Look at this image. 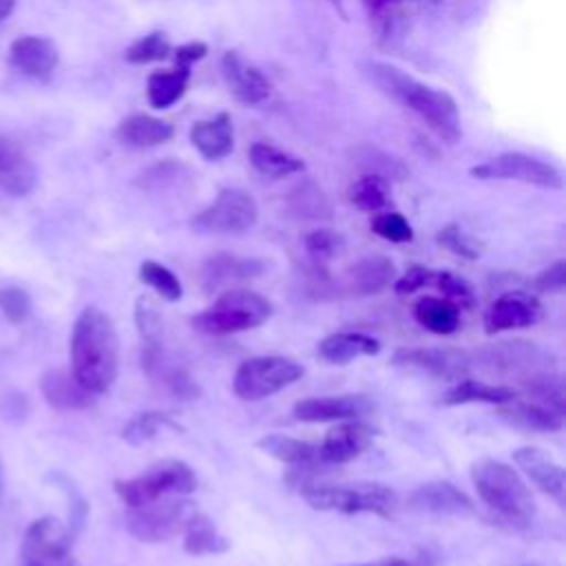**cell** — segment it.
Instances as JSON below:
<instances>
[{"mask_svg": "<svg viewBox=\"0 0 566 566\" xmlns=\"http://www.w3.org/2000/svg\"><path fill=\"white\" fill-rule=\"evenodd\" d=\"M119 369V338L108 314L99 307H84L71 332V374L95 394L113 387Z\"/></svg>", "mask_w": 566, "mask_h": 566, "instance_id": "1", "label": "cell"}, {"mask_svg": "<svg viewBox=\"0 0 566 566\" xmlns=\"http://www.w3.org/2000/svg\"><path fill=\"white\" fill-rule=\"evenodd\" d=\"M369 80L391 99L418 113L427 126L444 142L455 144L462 137V119L455 99L440 88L418 82L407 71L387 62H367Z\"/></svg>", "mask_w": 566, "mask_h": 566, "instance_id": "2", "label": "cell"}, {"mask_svg": "<svg viewBox=\"0 0 566 566\" xmlns=\"http://www.w3.org/2000/svg\"><path fill=\"white\" fill-rule=\"evenodd\" d=\"M471 480L482 497L495 513L517 526H528L535 520V502L513 467L500 460H482L471 469Z\"/></svg>", "mask_w": 566, "mask_h": 566, "instance_id": "3", "label": "cell"}, {"mask_svg": "<svg viewBox=\"0 0 566 566\" xmlns=\"http://www.w3.org/2000/svg\"><path fill=\"white\" fill-rule=\"evenodd\" d=\"M272 303L252 290H228L208 310L192 316V327L208 336H228L263 325L272 316Z\"/></svg>", "mask_w": 566, "mask_h": 566, "instance_id": "4", "label": "cell"}, {"mask_svg": "<svg viewBox=\"0 0 566 566\" xmlns=\"http://www.w3.org/2000/svg\"><path fill=\"white\" fill-rule=\"evenodd\" d=\"M301 495L316 511H336L345 515L374 513L380 517H389L396 509L394 489L378 482L314 484L305 486Z\"/></svg>", "mask_w": 566, "mask_h": 566, "instance_id": "5", "label": "cell"}, {"mask_svg": "<svg viewBox=\"0 0 566 566\" xmlns=\"http://www.w3.org/2000/svg\"><path fill=\"white\" fill-rule=\"evenodd\" d=\"M113 489L124 504L135 509L166 495H188L197 489V478L184 460L164 458L135 478L115 480Z\"/></svg>", "mask_w": 566, "mask_h": 566, "instance_id": "6", "label": "cell"}, {"mask_svg": "<svg viewBox=\"0 0 566 566\" xmlns=\"http://www.w3.org/2000/svg\"><path fill=\"white\" fill-rule=\"evenodd\" d=\"M303 367L285 356H254L243 360L232 378V391L241 400H263L294 385Z\"/></svg>", "mask_w": 566, "mask_h": 566, "instance_id": "7", "label": "cell"}, {"mask_svg": "<svg viewBox=\"0 0 566 566\" xmlns=\"http://www.w3.org/2000/svg\"><path fill=\"white\" fill-rule=\"evenodd\" d=\"M259 217L254 197L241 188H223L210 206L197 212L190 226L203 234H243Z\"/></svg>", "mask_w": 566, "mask_h": 566, "instance_id": "8", "label": "cell"}, {"mask_svg": "<svg viewBox=\"0 0 566 566\" xmlns=\"http://www.w3.org/2000/svg\"><path fill=\"white\" fill-rule=\"evenodd\" d=\"M195 511V504L188 500H155L130 509L126 515V528L139 542H166L177 533H184Z\"/></svg>", "mask_w": 566, "mask_h": 566, "instance_id": "9", "label": "cell"}, {"mask_svg": "<svg viewBox=\"0 0 566 566\" xmlns=\"http://www.w3.org/2000/svg\"><path fill=\"white\" fill-rule=\"evenodd\" d=\"M469 172L475 179L522 181V184H531V186H539V188H548V190L564 188V177L553 164L542 161V159L520 153V150L500 153V155L473 166Z\"/></svg>", "mask_w": 566, "mask_h": 566, "instance_id": "10", "label": "cell"}, {"mask_svg": "<svg viewBox=\"0 0 566 566\" xmlns=\"http://www.w3.org/2000/svg\"><path fill=\"white\" fill-rule=\"evenodd\" d=\"M20 566H77L69 528L53 515L31 522L22 537Z\"/></svg>", "mask_w": 566, "mask_h": 566, "instance_id": "11", "label": "cell"}, {"mask_svg": "<svg viewBox=\"0 0 566 566\" xmlns=\"http://www.w3.org/2000/svg\"><path fill=\"white\" fill-rule=\"evenodd\" d=\"M394 276V261L382 254H374L356 261L336 283H332L329 276L321 279V283H316L312 292H316V296H369L389 287Z\"/></svg>", "mask_w": 566, "mask_h": 566, "instance_id": "12", "label": "cell"}, {"mask_svg": "<svg viewBox=\"0 0 566 566\" xmlns=\"http://www.w3.org/2000/svg\"><path fill=\"white\" fill-rule=\"evenodd\" d=\"M142 365L146 376L166 389L170 396L181 400H192L201 394L197 380L184 363H179L172 352L164 345V336L155 340H144Z\"/></svg>", "mask_w": 566, "mask_h": 566, "instance_id": "13", "label": "cell"}, {"mask_svg": "<svg viewBox=\"0 0 566 566\" xmlns=\"http://www.w3.org/2000/svg\"><path fill=\"white\" fill-rule=\"evenodd\" d=\"M542 318V305L535 294L513 290L491 301L484 312V332L497 334L506 329L531 327Z\"/></svg>", "mask_w": 566, "mask_h": 566, "instance_id": "14", "label": "cell"}, {"mask_svg": "<svg viewBox=\"0 0 566 566\" xmlns=\"http://www.w3.org/2000/svg\"><path fill=\"white\" fill-rule=\"evenodd\" d=\"M374 409V402L365 394L340 396H312L294 405L292 413L301 422H329V420H358Z\"/></svg>", "mask_w": 566, "mask_h": 566, "instance_id": "15", "label": "cell"}, {"mask_svg": "<svg viewBox=\"0 0 566 566\" xmlns=\"http://www.w3.org/2000/svg\"><path fill=\"white\" fill-rule=\"evenodd\" d=\"M409 509L422 515H469L475 511L471 497L447 480H433L409 493Z\"/></svg>", "mask_w": 566, "mask_h": 566, "instance_id": "16", "label": "cell"}, {"mask_svg": "<svg viewBox=\"0 0 566 566\" xmlns=\"http://www.w3.org/2000/svg\"><path fill=\"white\" fill-rule=\"evenodd\" d=\"M221 71L223 77L232 91V95L241 102V104H261L270 97L272 93V84L265 77V73L254 66L252 62L243 60L239 55V51H226L221 57Z\"/></svg>", "mask_w": 566, "mask_h": 566, "instance_id": "17", "label": "cell"}, {"mask_svg": "<svg viewBox=\"0 0 566 566\" xmlns=\"http://www.w3.org/2000/svg\"><path fill=\"white\" fill-rule=\"evenodd\" d=\"M394 363L400 367L418 369L438 378H460L469 369V356L460 349H442V347H416V349H398L394 354Z\"/></svg>", "mask_w": 566, "mask_h": 566, "instance_id": "18", "label": "cell"}, {"mask_svg": "<svg viewBox=\"0 0 566 566\" xmlns=\"http://www.w3.org/2000/svg\"><path fill=\"white\" fill-rule=\"evenodd\" d=\"M515 464L531 478V482L546 495H551L557 504H564L566 480L562 464L537 447H520L513 451Z\"/></svg>", "mask_w": 566, "mask_h": 566, "instance_id": "19", "label": "cell"}, {"mask_svg": "<svg viewBox=\"0 0 566 566\" xmlns=\"http://www.w3.org/2000/svg\"><path fill=\"white\" fill-rule=\"evenodd\" d=\"M374 429L358 420H345L343 424L329 429L321 442V458L325 464H345L358 458L371 442Z\"/></svg>", "mask_w": 566, "mask_h": 566, "instance_id": "20", "label": "cell"}, {"mask_svg": "<svg viewBox=\"0 0 566 566\" xmlns=\"http://www.w3.org/2000/svg\"><path fill=\"white\" fill-rule=\"evenodd\" d=\"M265 270V263L256 256H239L230 252L210 254L201 265V285L212 292L228 283H241L259 276Z\"/></svg>", "mask_w": 566, "mask_h": 566, "instance_id": "21", "label": "cell"}, {"mask_svg": "<svg viewBox=\"0 0 566 566\" xmlns=\"http://www.w3.org/2000/svg\"><path fill=\"white\" fill-rule=\"evenodd\" d=\"M38 172L24 148L7 135H0V190L11 197H24L35 188Z\"/></svg>", "mask_w": 566, "mask_h": 566, "instance_id": "22", "label": "cell"}, {"mask_svg": "<svg viewBox=\"0 0 566 566\" xmlns=\"http://www.w3.org/2000/svg\"><path fill=\"white\" fill-rule=\"evenodd\" d=\"M9 57L20 73L38 80L49 77L60 62L55 42L42 35H22L13 40Z\"/></svg>", "mask_w": 566, "mask_h": 566, "instance_id": "23", "label": "cell"}, {"mask_svg": "<svg viewBox=\"0 0 566 566\" xmlns=\"http://www.w3.org/2000/svg\"><path fill=\"white\" fill-rule=\"evenodd\" d=\"M190 144L206 161H219L234 148V128L228 113L199 119L190 126Z\"/></svg>", "mask_w": 566, "mask_h": 566, "instance_id": "24", "label": "cell"}, {"mask_svg": "<svg viewBox=\"0 0 566 566\" xmlns=\"http://www.w3.org/2000/svg\"><path fill=\"white\" fill-rule=\"evenodd\" d=\"M40 389L46 402L57 411H80L93 405V394L66 369H49L40 380Z\"/></svg>", "mask_w": 566, "mask_h": 566, "instance_id": "25", "label": "cell"}, {"mask_svg": "<svg viewBox=\"0 0 566 566\" xmlns=\"http://www.w3.org/2000/svg\"><path fill=\"white\" fill-rule=\"evenodd\" d=\"M497 416L522 431H539V433H553L559 431L564 420L559 413H555L553 409H548L546 405H539L535 400L524 402L513 398L511 402L497 405Z\"/></svg>", "mask_w": 566, "mask_h": 566, "instance_id": "26", "label": "cell"}, {"mask_svg": "<svg viewBox=\"0 0 566 566\" xmlns=\"http://www.w3.org/2000/svg\"><path fill=\"white\" fill-rule=\"evenodd\" d=\"M175 128L172 124H168L166 119L153 117L148 113H135L124 117L117 128H115V137L133 148H150V146H159L166 144L168 139H172Z\"/></svg>", "mask_w": 566, "mask_h": 566, "instance_id": "27", "label": "cell"}, {"mask_svg": "<svg viewBox=\"0 0 566 566\" xmlns=\"http://www.w3.org/2000/svg\"><path fill=\"white\" fill-rule=\"evenodd\" d=\"M256 447L268 453L270 458L290 464V467H298V469H314L325 464L321 458V449L318 444L305 442V440H296L290 436H281V433H270L265 438H261L256 442Z\"/></svg>", "mask_w": 566, "mask_h": 566, "instance_id": "28", "label": "cell"}, {"mask_svg": "<svg viewBox=\"0 0 566 566\" xmlns=\"http://www.w3.org/2000/svg\"><path fill=\"white\" fill-rule=\"evenodd\" d=\"M378 352H380V343L374 336H367L363 332H336L325 336L318 343L321 358L334 365H347L354 358L376 356Z\"/></svg>", "mask_w": 566, "mask_h": 566, "instance_id": "29", "label": "cell"}, {"mask_svg": "<svg viewBox=\"0 0 566 566\" xmlns=\"http://www.w3.org/2000/svg\"><path fill=\"white\" fill-rule=\"evenodd\" d=\"M413 318L427 332L449 336L460 327V305L442 296H420L413 305Z\"/></svg>", "mask_w": 566, "mask_h": 566, "instance_id": "30", "label": "cell"}, {"mask_svg": "<svg viewBox=\"0 0 566 566\" xmlns=\"http://www.w3.org/2000/svg\"><path fill=\"white\" fill-rule=\"evenodd\" d=\"M544 360H546V354L533 343H502L493 347L486 356V363H493L495 369L515 371V374L524 371L522 378L544 371L546 369L542 367Z\"/></svg>", "mask_w": 566, "mask_h": 566, "instance_id": "31", "label": "cell"}, {"mask_svg": "<svg viewBox=\"0 0 566 566\" xmlns=\"http://www.w3.org/2000/svg\"><path fill=\"white\" fill-rule=\"evenodd\" d=\"M228 548H230V542L219 533L214 522L206 513L195 511L184 528V551L192 557H203V555H221Z\"/></svg>", "mask_w": 566, "mask_h": 566, "instance_id": "32", "label": "cell"}, {"mask_svg": "<svg viewBox=\"0 0 566 566\" xmlns=\"http://www.w3.org/2000/svg\"><path fill=\"white\" fill-rule=\"evenodd\" d=\"M517 398V391L504 385H489L482 380L464 378L455 382L449 391L442 396V405L455 407V405H473V402H486V405H504Z\"/></svg>", "mask_w": 566, "mask_h": 566, "instance_id": "33", "label": "cell"}, {"mask_svg": "<svg viewBox=\"0 0 566 566\" xmlns=\"http://www.w3.org/2000/svg\"><path fill=\"white\" fill-rule=\"evenodd\" d=\"M250 164L261 175L272 177V179H285L290 175L305 172V161L298 155L287 153V150L276 148L265 142H256L250 146Z\"/></svg>", "mask_w": 566, "mask_h": 566, "instance_id": "34", "label": "cell"}, {"mask_svg": "<svg viewBox=\"0 0 566 566\" xmlns=\"http://www.w3.org/2000/svg\"><path fill=\"white\" fill-rule=\"evenodd\" d=\"M188 77H190V69H184V66L150 73L148 82H146L148 104L153 108L172 106L175 102H179L184 97L186 86H188Z\"/></svg>", "mask_w": 566, "mask_h": 566, "instance_id": "35", "label": "cell"}, {"mask_svg": "<svg viewBox=\"0 0 566 566\" xmlns=\"http://www.w3.org/2000/svg\"><path fill=\"white\" fill-rule=\"evenodd\" d=\"M287 210L296 219H307V221H323V219H332L334 214L332 201L327 199L323 188L316 186L314 181H301L290 190Z\"/></svg>", "mask_w": 566, "mask_h": 566, "instance_id": "36", "label": "cell"}, {"mask_svg": "<svg viewBox=\"0 0 566 566\" xmlns=\"http://www.w3.org/2000/svg\"><path fill=\"white\" fill-rule=\"evenodd\" d=\"M166 431H181L179 422L172 420L168 413L161 411H144L137 413L135 418H130L124 429H122V438L124 442H128L130 447H142L148 444L153 440H157L161 433Z\"/></svg>", "mask_w": 566, "mask_h": 566, "instance_id": "37", "label": "cell"}, {"mask_svg": "<svg viewBox=\"0 0 566 566\" xmlns=\"http://www.w3.org/2000/svg\"><path fill=\"white\" fill-rule=\"evenodd\" d=\"M347 199L363 212H385L391 206L389 181L376 175H363L347 188Z\"/></svg>", "mask_w": 566, "mask_h": 566, "instance_id": "38", "label": "cell"}, {"mask_svg": "<svg viewBox=\"0 0 566 566\" xmlns=\"http://www.w3.org/2000/svg\"><path fill=\"white\" fill-rule=\"evenodd\" d=\"M303 245L312 261V270L327 272V265L343 252L345 241L338 232H334L329 228H318V230H312L305 234Z\"/></svg>", "mask_w": 566, "mask_h": 566, "instance_id": "39", "label": "cell"}, {"mask_svg": "<svg viewBox=\"0 0 566 566\" xmlns=\"http://www.w3.org/2000/svg\"><path fill=\"white\" fill-rule=\"evenodd\" d=\"M139 279L168 303H175L184 296V285H181L179 276L159 261H153V259L142 261Z\"/></svg>", "mask_w": 566, "mask_h": 566, "instance_id": "40", "label": "cell"}, {"mask_svg": "<svg viewBox=\"0 0 566 566\" xmlns=\"http://www.w3.org/2000/svg\"><path fill=\"white\" fill-rule=\"evenodd\" d=\"M522 382L528 389V394L539 400V405H546L555 413L564 416V382L555 371L544 369L522 378Z\"/></svg>", "mask_w": 566, "mask_h": 566, "instance_id": "41", "label": "cell"}, {"mask_svg": "<svg viewBox=\"0 0 566 566\" xmlns=\"http://www.w3.org/2000/svg\"><path fill=\"white\" fill-rule=\"evenodd\" d=\"M172 46L170 40L164 31H153L139 40H135L126 51L124 60L130 64H148V62H159L170 55Z\"/></svg>", "mask_w": 566, "mask_h": 566, "instance_id": "42", "label": "cell"}, {"mask_svg": "<svg viewBox=\"0 0 566 566\" xmlns=\"http://www.w3.org/2000/svg\"><path fill=\"white\" fill-rule=\"evenodd\" d=\"M356 155V164L360 168H365L363 175H376V177H382V179H394V177H402L405 168L400 166L398 159L385 155L382 150L378 148H371V146H358L354 150Z\"/></svg>", "mask_w": 566, "mask_h": 566, "instance_id": "43", "label": "cell"}, {"mask_svg": "<svg viewBox=\"0 0 566 566\" xmlns=\"http://www.w3.org/2000/svg\"><path fill=\"white\" fill-rule=\"evenodd\" d=\"M436 241L438 245H442L444 250H449L451 254L460 256V259H467V261H475L480 259L482 254V248L480 243L469 237L458 223H447L438 234H436Z\"/></svg>", "mask_w": 566, "mask_h": 566, "instance_id": "44", "label": "cell"}, {"mask_svg": "<svg viewBox=\"0 0 566 566\" xmlns=\"http://www.w3.org/2000/svg\"><path fill=\"white\" fill-rule=\"evenodd\" d=\"M369 228L374 234H378L380 239L391 241V243H409L413 239L411 223L400 212H394V210L378 212L371 219Z\"/></svg>", "mask_w": 566, "mask_h": 566, "instance_id": "45", "label": "cell"}, {"mask_svg": "<svg viewBox=\"0 0 566 566\" xmlns=\"http://www.w3.org/2000/svg\"><path fill=\"white\" fill-rule=\"evenodd\" d=\"M431 287L440 290L444 294V298H449L453 303H460V307L462 305L471 307L475 303L471 283L467 279H462L460 274H453V272H447V270H436Z\"/></svg>", "mask_w": 566, "mask_h": 566, "instance_id": "46", "label": "cell"}, {"mask_svg": "<svg viewBox=\"0 0 566 566\" xmlns=\"http://www.w3.org/2000/svg\"><path fill=\"white\" fill-rule=\"evenodd\" d=\"M135 323L139 329V336L144 340H155L164 336V323L157 305L148 296H139L135 301Z\"/></svg>", "mask_w": 566, "mask_h": 566, "instance_id": "47", "label": "cell"}, {"mask_svg": "<svg viewBox=\"0 0 566 566\" xmlns=\"http://www.w3.org/2000/svg\"><path fill=\"white\" fill-rule=\"evenodd\" d=\"M181 172H186V166H184V164H179V161H161V164H155V166H150L148 170H144V172L139 175V186H144V188H148V190L164 188V186H172V184H177L181 177H186V175H181Z\"/></svg>", "mask_w": 566, "mask_h": 566, "instance_id": "48", "label": "cell"}, {"mask_svg": "<svg viewBox=\"0 0 566 566\" xmlns=\"http://www.w3.org/2000/svg\"><path fill=\"white\" fill-rule=\"evenodd\" d=\"M29 294L22 290V287H15V285H9V287H2L0 290V310L4 312V316L11 321V323H22L27 316H29Z\"/></svg>", "mask_w": 566, "mask_h": 566, "instance_id": "49", "label": "cell"}, {"mask_svg": "<svg viewBox=\"0 0 566 566\" xmlns=\"http://www.w3.org/2000/svg\"><path fill=\"white\" fill-rule=\"evenodd\" d=\"M433 276H436V270L424 268V265H411V268L394 283V290H396V294H411V292H418V290H422V287H431V285H433Z\"/></svg>", "mask_w": 566, "mask_h": 566, "instance_id": "50", "label": "cell"}, {"mask_svg": "<svg viewBox=\"0 0 566 566\" xmlns=\"http://www.w3.org/2000/svg\"><path fill=\"white\" fill-rule=\"evenodd\" d=\"M533 285L537 292H551V294H559L566 287V261L559 259L553 265H548L546 270H542L535 279Z\"/></svg>", "mask_w": 566, "mask_h": 566, "instance_id": "51", "label": "cell"}, {"mask_svg": "<svg viewBox=\"0 0 566 566\" xmlns=\"http://www.w3.org/2000/svg\"><path fill=\"white\" fill-rule=\"evenodd\" d=\"M206 53H208V46H206V42H201V40H192V42L179 44V46L175 49V66L190 69L195 62L203 60Z\"/></svg>", "mask_w": 566, "mask_h": 566, "instance_id": "52", "label": "cell"}, {"mask_svg": "<svg viewBox=\"0 0 566 566\" xmlns=\"http://www.w3.org/2000/svg\"><path fill=\"white\" fill-rule=\"evenodd\" d=\"M391 2L394 0H363L369 20H376V22H387L389 20Z\"/></svg>", "mask_w": 566, "mask_h": 566, "instance_id": "53", "label": "cell"}, {"mask_svg": "<svg viewBox=\"0 0 566 566\" xmlns=\"http://www.w3.org/2000/svg\"><path fill=\"white\" fill-rule=\"evenodd\" d=\"M354 566H418V564L402 557H385V559H376L369 564H354Z\"/></svg>", "mask_w": 566, "mask_h": 566, "instance_id": "54", "label": "cell"}, {"mask_svg": "<svg viewBox=\"0 0 566 566\" xmlns=\"http://www.w3.org/2000/svg\"><path fill=\"white\" fill-rule=\"evenodd\" d=\"M13 7H15V0H0V22L11 15Z\"/></svg>", "mask_w": 566, "mask_h": 566, "instance_id": "55", "label": "cell"}, {"mask_svg": "<svg viewBox=\"0 0 566 566\" xmlns=\"http://www.w3.org/2000/svg\"><path fill=\"white\" fill-rule=\"evenodd\" d=\"M329 4L338 11V15L343 18V20H347V11H345V0H329Z\"/></svg>", "mask_w": 566, "mask_h": 566, "instance_id": "56", "label": "cell"}, {"mask_svg": "<svg viewBox=\"0 0 566 566\" xmlns=\"http://www.w3.org/2000/svg\"><path fill=\"white\" fill-rule=\"evenodd\" d=\"M4 493V464H2V458H0V497Z\"/></svg>", "mask_w": 566, "mask_h": 566, "instance_id": "57", "label": "cell"}]
</instances>
